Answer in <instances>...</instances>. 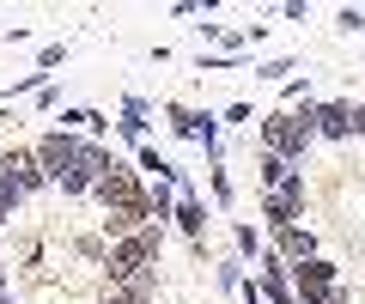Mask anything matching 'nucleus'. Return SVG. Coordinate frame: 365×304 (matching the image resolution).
<instances>
[{"label": "nucleus", "instance_id": "6", "mask_svg": "<svg viewBox=\"0 0 365 304\" xmlns=\"http://www.w3.org/2000/svg\"><path fill=\"white\" fill-rule=\"evenodd\" d=\"M329 286H335V268L329 262H317V256L299 262V292H329Z\"/></svg>", "mask_w": 365, "mask_h": 304}, {"label": "nucleus", "instance_id": "5", "mask_svg": "<svg viewBox=\"0 0 365 304\" xmlns=\"http://www.w3.org/2000/svg\"><path fill=\"white\" fill-rule=\"evenodd\" d=\"M262 183H268V195H292V201H304V177L292 171L287 159H274V152L262 159Z\"/></svg>", "mask_w": 365, "mask_h": 304}, {"label": "nucleus", "instance_id": "8", "mask_svg": "<svg viewBox=\"0 0 365 304\" xmlns=\"http://www.w3.org/2000/svg\"><path fill=\"white\" fill-rule=\"evenodd\" d=\"M317 128H323V134H347L353 128V110L347 104H323V110H317Z\"/></svg>", "mask_w": 365, "mask_h": 304}, {"label": "nucleus", "instance_id": "4", "mask_svg": "<svg viewBox=\"0 0 365 304\" xmlns=\"http://www.w3.org/2000/svg\"><path fill=\"white\" fill-rule=\"evenodd\" d=\"M0 177H6V183H13L19 195H25V189H37L49 171H43V159H37V152H6V159H0Z\"/></svg>", "mask_w": 365, "mask_h": 304}, {"label": "nucleus", "instance_id": "11", "mask_svg": "<svg viewBox=\"0 0 365 304\" xmlns=\"http://www.w3.org/2000/svg\"><path fill=\"white\" fill-rule=\"evenodd\" d=\"M13 201H19V189L6 183V177H0V219H6V213H13Z\"/></svg>", "mask_w": 365, "mask_h": 304}, {"label": "nucleus", "instance_id": "10", "mask_svg": "<svg viewBox=\"0 0 365 304\" xmlns=\"http://www.w3.org/2000/svg\"><path fill=\"white\" fill-rule=\"evenodd\" d=\"M268 298H274V304H292V292H287V274H280V268H268Z\"/></svg>", "mask_w": 365, "mask_h": 304}, {"label": "nucleus", "instance_id": "9", "mask_svg": "<svg viewBox=\"0 0 365 304\" xmlns=\"http://www.w3.org/2000/svg\"><path fill=\"white\" fill-rule=\"evenodd\" d=\"M177 219H182V231H189V238H201V207H195V201H182Z\"/></svg>", "mask_w": 365, "mask_h": 304}, {"label": "nucleus", "instance_id": "12", "mask_svg": "<svg viewBox=\"0 0 365 304\" xmlns=\"http://www.w3.org/2000/svg\"><path fill=\"white\" fill-rule=\"evenodd\" d=\"M304 304H335V286L329 292H304Z\"/></svg>", "mask_w": 365, "mask_h": 304}, {"label": "nucleus", "instance_id": "1", "mask_svg": "<svg viewBox=\"0 0 365 304\" xmlns=\"http://www.w3.org/2000/svg\"><path fill=\"white\" fill-rule=\"evenodd\" d=\"M37 159H43V171H49L61 189H98V183H104V171L116 164V159H104L98 146L67 140V134H49V140L37 146Z\"/></svg>", "mask_w": 365, "mask_h": 304}, {"label": "nucleus", "instance_id": "3", "mask_svg": "<svg viewBox=\"0 0 365 304\" xmlns=\"http://www.w3.org/2000/svg\"><path fill=\"white\" fill-rule=\"evenodd\" d=\"M262 134H268V152H274V159H299V152H304V140H311V134H317V122L311 116H287V110H280V116H268V122H262Z\"/></svg>", "mask_w": 365, "mask_h": 304}, {"label": "nucleus", "instance_id": "13", "mask_svg": "<svg viewBox=\"0 0 365 304\" xmlns=\"http://www.w3.org/2000/svg\"><path fill=\"white\" fill-rule=\"evenodd\" d=\"M353 128H359V134H365V110H353Z\"/></svg>", "mask_w": 365, "mask_h": 304}, {"label": "nucleus", "instance_id": "2", "mask_svg": "<svg viewBox=\"0 0 365 304\" xmlns=\"http://www.w3.org/2000/svg\"><path fill=\"white\" fill-rule=\"evenodd\" d=\"M153 256H158V225L134 231V238H116V250H110V280H116V292L146 298V286H153V274H146Z\"/></svg>", "mask_w": 365, "mask_h": 304}, {"label": "nucleus", "instance_id": "7", "mask_svg": "<svg viewBox=\"0 0 365 304\" xmlns=\"http://www.w3.org/2000/svg\"><path fill=\"white\" fill-rule=\"evenodd\" d=\"M280 250H287L292 262H311V256H317V243H311V231H299V225H287V231H280Z\"/></svg>", "mask_w": 365, "mask_h": 304}]
</instances>
